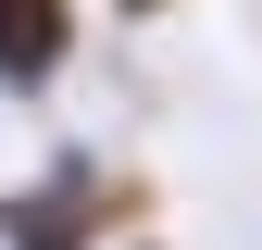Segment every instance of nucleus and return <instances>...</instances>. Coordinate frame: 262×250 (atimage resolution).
Returning <instances> with one entry per match:
<instances>
[{"label": "nucleus", "instance_id": "obj_1", "mask_svg": "<svg viewBox=\"0 0 262 250\" xmlns=\"http://www.w3.org/2000/svg\"><path fill=\"white\" fill-rule=\"evenodd\" d=\"M113 238H150V175L100 150H50L25 187H0V250H113Z\"/></svg>", "mask_w": 262, "mask_h": 250}, {"label": "nucleus", "instance_id": "obj_2", "mask_svg": "<svg viewBox=\"0 0 262 250\" xmlns=\"http://www.w3.org/2000/svg\"><path fill=\"white\" fill-rule=\"evenodd\" d=\"M88 50V0H0V100H50Z\"/></svg>", "mask_w": 262, "mask_h": 250}, {"label": "nucleus", "instance_id": "obj_3", "mask_svg": "<svg viewBox=\"0 0 262 250\" xmlns=\"http://www.w3.org/2000/svg\"><path fill=\"white\" fill-rule=\"evenodd\" d=\"M113 13H125V25H150V13H175V0H113Z\"/></svg>", "mask_w": 262, "mask_h": 250}, {"label": "nucleus", "instance_id": "obj_4", "mask_svg": "<svg viewBox=\"0 0 262 250\" xmlns=\"http://www.w3.org/2000/svg\"><path fill=\"white\" fill-rule=\"evenodd\" d=\"M113 250H162V238H113Z\"/></svg>", "mask_w": 262, "mask_h": 250}]
</instances>
